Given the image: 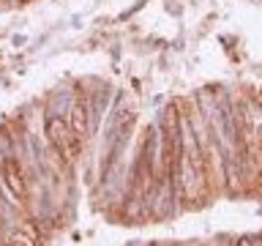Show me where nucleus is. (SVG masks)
<instances>
[{
    "instance_id": "39448f33",
    "label": "nucleus",
    "mask_w": 262,
    "mask_h": 246,
    "mask_svg": "<svg viewBox=\"0 0 262 246\" xmlns=\"http://www.w3.org/2000/svg\"><path fill=\"white\" fill-rule=\"evenodd\" d=\"M235 246H262V238L259 235H241Z\"/></svg>"
},
{
    "instance_id": "20e7f679",
    "label": "nucleus",
    "mask_w": 262,
    "mask_h": 246,
    "mask_svg": "<svg viewBox=\"0 0 262 246\" xmlns=\"http://www.w3.org/2000/svg\"><path fill=\"white\" fill-rule=\"evenodd\" d=\"M6 246H36V243H33L30 238H28V235L22 233V230H16V233H11V235H8Z\"/></svg>"
},
{
    "instance_id": "f257e3e1",
    "label": "nucleus",
    "mask_w": 262,
    "mask_h": 246,
    "mask_svg": "<svg viewBox=\"0 0 262 246\" xmlns=\"http://www.w3.org/2000/svg\"><path fill=\"white\" fill-rule=\"evenodd\" d=\"M47 139L49 145L55 148V153L60 156L63 161H77L79 159V151H82V139L71 131L69 120L60 118V115H49L47 118Z\"/></svg>"
},
{
    "instance_id": "423d86ee",
    "label": "nucleus",
    "mask_w": 262,
    "mask_h": 246,
    "mask_svg": "<svg viewBox=\"0 0 262 246\" xmlns=\"http://www.w3.org/2000/svg\"><path fill=\"white\" fill-rule=\"evenodd\" d=\"M259 101H262V88H259Z\"/></svg>"
},
{
    "instance_id": "7ed1b4c3",
    "label": "nucleus",
    "mask_w": 262,
    "mask_h": 246,
    "mask_svg": "<svg viewBox=\"0 0 262 246\" xmlns=\"http://www.w3.org/2000/svg\"><path fill=\"white\" fill-rule=\"evenodd\" d=\"M69 126L71 131L77 134L79 139L88 137V129H90V110L85 101H74V107L69 110Z\"/></svg>"
},
{
    "instance_id": "f03ea898",
    "label": "nucleus",
    "mask_w": 262,
    "mask_h": 246,
    "mask_svg": "<svg viewBox=\"0 0 262 246\" xmlns=\"http://www.w3.org/2000/svg\"><path fill=\"white\" fill-rule=\"evenodd\" d=\"M0 180H3L6 192L11 194L14 202H25V200H28V194H30L28 175H25V167L19 164V159L6 156L3 164H0Z\"/></svg>"
}]
</instances>
